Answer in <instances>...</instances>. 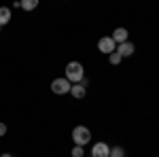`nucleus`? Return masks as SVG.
I'll list each match as a JSON object with an SVG mask.
<instances>
[{
  "label": "nucleus",
  "mask_w": 159,
  "mask_h": 157,
  "mask_svg": "<svg viewBox=\"0 0 159 157\" xmlns=\"http://www.w3.org/2000/svg\"><path fill=\"white\" fill-rule=\"evenodd\" d=\"M0 157H13V155H9V153H2V155H0Z\"/></svg>",
  "instance_id": "nucleus-15"
},
{
  "label": "nucleus",
  "mask_w": 159,
  "mask_h": 157,
  "mask_svg": "<svg viewBox=\"0 0 159 157\" xmlns=\"http://www.w3.org/2000/svg\"><path fill=\"white\" fill-rule=\"evenodd\" d=\"M83 76H85L83 64H81V62H68V66H66V79L74 85V83H81Z\"/></svg>",
  "instance_id": "nucleus-1"
},
{
  "label": "nucleus",
  "mask_w": 159,
  "mask_h": 157,
  "mask_svg": "<svg viewBox=\"0 0 159 157\" xmlns=\"http://www.w3.org/2000/svg\"><path fill=\"white\" fill-rule=\"evenodd\" d=\"M72 140H74V146H85L91 142V132L89 127L85 125H76L72 130Z\"/></svg>",
  "instance_id": "nucleus-2"
},
{
  "label": "nucleus",
  "mask_w": 159,
  "mask_h": 157,
  "mask_svg": "<svg viewBox=\"0 0 159 157\" xmlns=\"http://www.w3.org/2000/svg\"><path fill=\"white\" fill-rule=\"evenodd\" d=\"M70 94H72V98H76V100L85 98V94H87V81L85 79H83L81 83H74L72 87H70Z\"/></svg>",
  "instance_id": "nucleus-5"
},
{
  "label": "nucleus",
  "mask_w": 159,
  "mask_h": 157,
  "mask_svg": "<svg viewBox=\"0 0 159 157\" xmlns=\"http://www.w3.org/2000/svg\"><path fill=\"white\" fill-rule=\"evenodd\" d=\"M91 155L93 157H110V146L106 142H96L91 149Z\"/></svg>",
  "instance_id": "nucleus-6"
},
{
  "label": "nucleus",
  "mask_w": 159,
  "mask_h": 157,
  "mask_svg": "<svg viewBox=\"0 0 159 157\" xmlns=\"http://www.w3.org/2000/svg\"><path fill=\"white\" fill-rule=\"evenodd\" d=\"M11 21V9L9 7H0V28Z\"/></svg>",
  "instance_id": "nucleus-9"
},
{
  "label": "nucleus",
  "mask_w": 159,
  "mask_h": 157,
  "mask_svg": "<svg viewBox=\"0 0 159 157\" xmlns=\"http://www.w3.org/2000/svg\"><path fill=\"white\" fill-rule=\"evenodd\" d=\"M108 60H110V64H112V66H117V64H121L123 58L117 53V51H115V53H110V55H108Z\"/></svg>",
  "instance_id": "nucleus-12"
},
{
  "label": "nucleus",
  "mask_w": 159,
  "mask_h": 157,
  "mask_svg": "<svg viewBox=\"0 0 159 157\" xmlns=\"http://www.w3.org/2000/svg\"><path fill=\"white\" fill-rule=\"evenodd\" d=\"M110 157H125L123 146H115V149H110Z\"/></svg>",
  "instance_id": "nucleus-11"
},
{
  "label": "nucleus",
  "mask_w": 159,
  "mask_h": 157,
  "mask_svg": "<svg viewBox=\"0 0 159 157\" xmlns=\"http://www.w3.org/2000/svg\"><path fill=\"white\" fill-rule=\"evenodd\" d=\"M70 87H72V83H70L66 76H60V79H53V81H51V91L57 94V96L70 94Z\"/></svg>",
  "instance_id": "nucleus-3"
},
{
  "label": "nucleus",
  "mask_w": 159,
  "mask_h": 157,
  "mask_svg": "<svg viewBox=\"0 0 159 157\" xmlns=\"http://www.w3.org/2000/svg\"><path fill=\"white\" fill-rule=\"evenodd\" d=\"M19 7L25 9V11H34L38 7V0H24V2H19Z\"/></svg>",
  "instance_id": "nucleus-10"
},
{
  "label": "nucleus",
  "mask_w": 159,
  "mask_h": 157,
  "mask_svg": "<svg viewBox=\"0 0 159 157\" xmlns=\"http://www.w3.org/2000/svg\"><path fill=\"white\" fill-rule=\"evenodd\" d=\"M134 51H136V47L127 40V43H123V45H119V49H117V53L121 55V58H132L134 55Z\"/></svg>",
  "instance_id": "nucleus-7"
},
{
  "label": "nucleus",
  "mask_w": 159,
  "mask_h": 157,
  "mask_svg": "<svg viewBox=\"0 0 159 157\" xmlns=\"http://www.w3.org/2000/svg\"><path fill=\"white\" fill-rule=\"evenodd\" d=\"M4 134H7V125H4V123H0V138H2Z\"/></svg>",
  "instance_id": "nucleus-14"
},
{
  "label": "nucleus",
  "mask_w": 159,
  "mask_h": 157,
  "mask_svg": "<svg viewBox=\"0 0 159 157\" xmlns=\"http://www.w3.org/2000/svg\"><path fill=\"white\" fill-rule=\"evenodd\" d=\"M127 36H129V34H127V30H125V28H117V30H115V32H112V40H115V43H119V45H123V43H127Z\"/></svg>",
  "instance_id": "nucleus-8"
},
{
  "label": "nucleus",
  "mask_w": 159,
  "mask_h": 157,
  "mask_svg": "<svg viewBox=\"0 0 159 157\" xmlns=\"http://www.w3.org/2000/svg\"><path fill=\"white\" fill-rule=\"evenodd\" d=\"M98 51H102L104 55H110V53L117 51V43H115L110 36H102L98 40Z\"/></svg>",
  "instance_id": "nucleus-4"
},
{
  "label": "nucleus",
  "mask_w": 159,
  "mask_h": 157,
  "mask_svg": "<svg viewBox=\"0 0 159 157\" xmlns=\"http://www.w3.org/2000/svg\"><path fill=\"white\" fill-rule=\"evenodd\" d=\"M85 155V149L83 146H74L72 149V157H83Z\"/></svg>",
  "instance_id": "nucleus-13"
}]
</instances>
